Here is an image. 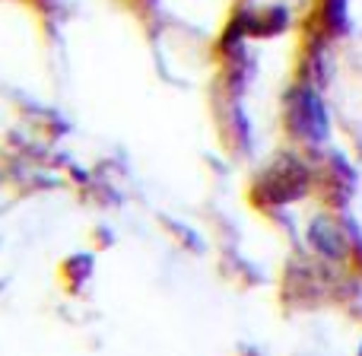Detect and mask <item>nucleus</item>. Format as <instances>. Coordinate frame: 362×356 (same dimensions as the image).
<instances>
[{"label": "nucleus", "mask_w": 362, "mask_h": 356, "mask_svg": "<svg viewBox=\"0 0 362 356\" xmlns=\"http://www.w3.org/2000/svg\"><path fill=\"white\" fill-rule=\"evenodd\" d=\"M315 169L299 156V153H280L267 169H261V176L251 185V197L257 207L274 210V207L293 204V200L305 197L312 188Z\"/></svg>", "instance_id": "1"}, {"label": "nucleus", "mask_w": 362, "mask_h": 356, "mask_svg": "<svg viewBox=\"0 0 362 356\" xmlns=\"http://www.w3.org/2000/svg\"><path fill=\"white\" fill-rule=\"evenodd\" d=\"M286 127L293 140H302L308 147H321L331 137V118H327L325 99L318 86L308 80L296 83L286 93Z\"/></svg>", "instance_id": "2"}, {"label": "nucleus", "mask_w": 362, "mask_h": 356, "mask_svg": "<svg viewBox=\"0 0 362 356\" xmlns=\"http://www.w3.org/2000/svg\"><path fill=\"white\" fill-rule=\"evenodd\" d=\"M308 245H312L325 261H346V258L353 255L350 232L334 217H315L312 223H308Z\"/></svg>", "instance_id": "3"}, {"label": "nucleus", "mask_w": 362, "mask_h": 356, "mask_svg": "<svg viewBox=\"0 0 362 356\" xmlns=\"http://www.w3.org/2000/svg\"><path fill=\"white\" fill-rule=\"evenodd\" d=\"M315 23H318L321 35H344L350 19H346V0H321L318 13H315Z\"/></svg>", "instance_id": "4"}, {"label": "nucleus", "mask_w": 362, "mask_h": 356, "mask_svg": "<svg viewBox=\"0 0 362 356\" xmlns=\"http://www.w3.org/2000/svg\"><path fill=\"white\" fill-rule=\"evenodd\" d=\"M64 268H67L70 283H74V287H83V283H86L89 277H93L95 261H93V255H89V251H80V255H70Z\"/></svg>", "instance_id": "5"}, {"label": "nucleus", "mask_w": 362, "mask_h": 356, "mask_svg": "<svg viewBox=\"0 0 362 356\" xmlns=\"http://www.w3.org/2000/svg\"><path fill=\"white\" fill-rule=\"evenodd\" d=\"M169 229L175 232V236H178L185 245H187V248H200V236H197V232H194V229H187V226H181V223H172Z\"/></svg>", "instance_id": "6"}, {"label": "nucleus", "mask_w": 362, "mask_h": 356, "mask_svg": "<svg viewBox=\"0 0 362 356\" xmlns=\"http://www.w3.org/2000/svg\"><path fill=\"white\" fill-rule=\"evenodd\" d=\"M353 251H356V258H359V268H362V239H359L356 245H353Z\"/></svg>", "instance_id": "7"}, {"label": "nucleus", "mask_w": 362, "mask_h": 356, "mask_svg": "<svg viewBox=\"0 0 362 356\" xmlns=\"http://www.w3.org/2000/svg\"><path fill=\"white\" fill-rule=\"evenodd\" d=\"M359 356H362V347H359Z\"/></svg>", "instance_id": "8"}]
</instances>
